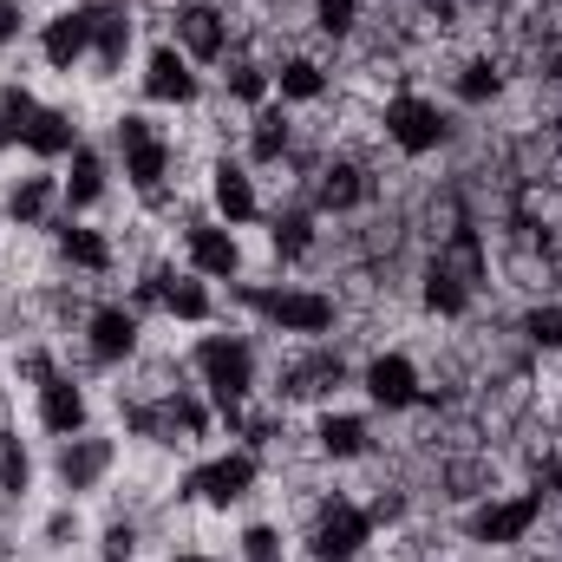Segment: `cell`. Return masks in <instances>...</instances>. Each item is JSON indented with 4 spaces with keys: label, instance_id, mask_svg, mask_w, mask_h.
Instances as JSON below:
<instances>
[{
    "label": "cell",
    "instance_id": "obj_1",
    "mask_svg": "<svg viewBox=\"0 0 562 562\" xmlns=\"http://www.w3.org/2000/svg\"><path fill=\"white\" fill-rule=\"evenodd\" d=\"M190 373H196V386L210 393L216 419L236 431L249 393H256V347H249V334H203V340L190 347Z\"/></svg>",
    "mask_w": 562,
    "mask_h": 562
},
{
    "label": "cell",
    "instance_id": "obj_2",
    "mask_svg": "<svg viewBox=\"0 0 562 562\" xmlns=\"http://www.w3.org/2000/svg\"><path fill=\"white\" fill-rule=\"evenodd\" d=\"M229 294L269 334H301V340L334 334V294H321V288H294V281H229Z\"/></svg>",
    "mask_w": 562,
    "mask_h": 562
},
{
    "label": "cell",
    "instance_id": "obj_3",
    "mask_svg": "<svg viewBox=\"0 0 562 562\" xmlns=\"http://www.w3.org/2000/svg\"><path fill=\"white\" fill-rule=\"evenodd\" d=\"M210 425H216V406L203 386H177L164 400H125V431L150 445H196L210 438Z\"/></svg>",
    "mask_w": 562,
    "mask_h": 562
},
{
    "label": "cell",
    "instance_id": "obj_4",
    "mask_svg": "<svg viewBox=\"0 0 562 562\" xmlns=\"http://www.w3.org/2000/svg\"><path fill=\"white\" fill-rule=\"evenodd\" d=\"M112 150H119V170H125V183L138 190L144 203H164V190H170V170H177V144L164 138V125H150L144 112H125V119L112 125Z\"/></svg>",
    "mask_w": 562,
    "mask_h": 562
},
{
    "label": "cell",
    "instance_id": "obj_5",
    "mask_svg": "<svg viewBox=\"0 0 562 562\" xmlns=\"http://www.w3.org/2000/svg\"><path fill=\"white\" fill-rule=\"evenodd\" d=\"M256 477H262V458L249 445H229V451H210L203 464H190L183 484H177V497L183 504H210V510H236L256 491Z\"/></svg>",
    "mask_w": 562,
    "mask_h": 562
},
{
    "label": "cell",
    "instance_id": "obj_6",
    "mask_svg": "<svg viewBox=\"0 0 562 562\" xmlns=\"http://www.w3.org/2000/svg\"><path fill=\"white\" fill-rule=\"evenodd\" d=\"M543 504H550L543 484H530V491H517V497H484L477 510H464V537H471L477 550H517V543L537 530Z\"/></svg>",
    "mask_w": 562,
    "mask_h": 562
},
{
    "label": "cell",
    "instance_id": "obj_7",
    "mask_svg": "<svg viewBox=\"0 0 562 562\" xmlns=\"http://www.w3.org/2000/svg\"><path fill=\"white\" fill-rule=\"evenodd\" d=\"M373 543V517L353 497H327L307 524V562H360Z\"/></svg>",
    "mask_w": 562,
    "mask_h": 562
},
{
    "label": "cell",
    "instance_id": "obj_8",
    "mask_svg": "<svg viewBox=\"0 0 562 562\" xmlns=\"http://www.w3.org/2000/svg\"><path fill=\"white\" fill-rule=\"evenodd\" d=\"M112 464H119V438L112 431H72V438H59V451H53V484L79 504V497H92L105 477H112Z\"/></svg>",
    "mask_w": 562,
    "mask_h": 562
},
{
    "label": "cell",
    "instance_id": "obj_9",
    "mask_svg": "<svg viewBox=\"0 0 562 562\" xmlns=\"http://www.w3.org/2000/svg\"><path fill=\"white\" fill-rule=\"evenodd\" d=\"M380 125H386V144H393L400 157H431L438 144L451 138L445 105H438V99H425V92H393V99H386V112H380Z\"/></svg>",
    "mask_w": 562,
    "mask_h": 562
},
{
    "label": "cell",
    "instance_id": "obj_10",
    "mask_svg": "<svg viewBox=\"0 0 562 562\" xmlns=\"http://www.w3.org/2000/svg\"><path fill=\"white\" fill-rule=\"evenodd\" d=\"M360 393H367L373 413H413V406L431 400L425 380H419V367H413V353H400V347H386V353H373V360L360 367Z\"/></svg>",
    "mask_w": 562,
    "mask_h": 562
},
{
    "label": "cell",
    "instance_id": "obj_11",
    "mask_svg": "<svg viewBox=\"0 0 562 562\" xmlns=\"http://www.w3.org/2000/svg\"><path fill=\"white\" fill-rule=\"evenodd\" d=\"M170 46L196 66H223L229 59V13L216 0H177L170 13Z\"/></svg>",
    "mask_w": 562,
    "mask_h": 562
},
{
    "label": "cell",
    "instance_id": "obj_12",
    "mask_svg": "<svg viewBox=\"0 0 562 562\" xmlns=\"http://www.w3.org/2000/svg\"><path fill=\"white\" fill-rule=\"evenodd\" d=\"M138 334H144V314L132 301H99L92 314H86V353H92V367H125L132 353H138Z\"/></svg>",
    "mask_w": 562,
    "mask_h": 562
},
{
    "label": "cell",
    "instance_id": "obj_13",
    "mask_svg": "<svg viewBox=\"0 0 562 562\" xmlns=\"http://www.w3.org/2000/svg\"><path fill=\"white\" fill-rule=\"evenodd\" d=\"M40 59H46L53 72H79V66H92V7H86V0L53 7V13L40 20Z\"/></svg>",
    "mask_w": 562,
    "mask_h": 562
},
{
    "label": "cell",
    "instance_id": "obj_14",
    "mask_svg": "<svg viewBox=\"0 0 562 562\" xmlns=\"http://www.w3.org/2000/svg\"><path fill=\"white\" fill-rule=\"evenodd\" d=\"M183 269H196L203 281H243V243L223 216H196L183 229Z\"/></svg>",
    "mask_w": 562,
    "mask_h": 562
},
{
    "label": "cell",
    "instance_id": "obj_15",
    "mask_svg": "<svg viewBox=\"0 0 562 562\" xmlns=\"http://www.w3.org/2000/svg\"><path fill=\"white\" fill-rule=\"evenodd\" d=\"M33 419H40V431L59 445V438H72V431L92 425V400H86V386H79L72 373H46V380L33 386Z\"/></svg>",
    "mask_w": 562,
    "mask_h": 562
},
{
    "label": "cell",
    "instance_id": "obj_16",
    "mask_svg": "<svg viewBox=\"0 0 562 562\" xmlns=\"http://www.w3.org/2000/svg\"><path fill=\"white\" fill-rule=\"evenodd\" d=\"M105 190H112V157H105L99 144H79V150L66 157V170H59V216L99 210Z\"/></svg>",
    "mask_w": 562,
    "mask_h": 562
},
{
    "label": "cell",
    "instance_id": "obj_17",
    "mask_svg": "<svg viewBox=\"0 0 562 562\" xmlns=\"http://www.w3.org/2000/svg\"><path fill=\"white\" fill-rule=\"evenodd\" d=\"M0 216H7L13 229H46V223L59 216V170H53V164H33L26 177H13Z\"/></svg>",
    "mask_w": 562,
    "mask_h": 562
},
{
    "label": "cell",
    "instance_id": "obj_18",
    "mask_svg": "<svg viewBox=\"0 0 562 562\" xmlns=\"http://www.w3.org/2000/svg\"><path fill=\"white\" fill-rule=\"evenodd\" d=\"M86 7H92V66H99V79H112V72H125V59L138 46V20L125 0H86Z\"/></svg>",
    "mask_w": 562,
    "mask_h": 562
},
{
    "label": "cell",
    "instance_id": "obj_19",
    "mask_svg": "<svg viewBox=\"0 0 562 562\" xmlns=\"http://www.w3.org/2000/svg\"><path fill=\"white\" fill-rule=\"evenodd\" d=\"M144 99H150V105H196V99H203L196 59H183L170 40L150 46V59H144Z\"/></svg>",
    "mask_w": 562,
    "mask_h": 562
},
{
    "label": "cell",
    "instance_id": "obj_20",
    "mask_svg": "<svg viewBox=\"0 0 562 562\" xmlns=\"http://www.w3.org/2000/svg\"><path fill=\"white\" fill-rule=\"evenodd\" d=\"M210 210H216L229 229H249V223L262 216V196H256V177H249V164H236V157H216V170H210Z\"/></svg>",
    "mask_w": 562,
    "mask_h": 562
},
{
    "label": "cell",
    "instance_id": "obj_21",
    "mask_svg": "<svg viewBox=\"0 0 562 562\" xmlns=\"http://www.w3.org/2000/svg\"><path fill=\"white\" fill-rule=\"evenodd\" d=\"M46 236H53V249H59L66 269H79V276H112V236H105V229H92V223H79V216H53Z\"/></svg>",
    "mask_w": 562,
    "mask_h": 562
},
{
    "label": "cell",
    "instance_id": "obj_22",
    "mask_svg": "<svg viewBox=\"0 0 562 562\" xmlns=\"http://www.w3.org/2000/svg\"><path fill=\"white\" fill-rule=\"evenodd\" d=\"M360 203H367V170H360L353 157H327V164L314 170L307 210H314V216H347V210H360Z\"/></svg>",
    "mask_w": 562,
    "mask_h": 562
},
{
    "label": "cell",
    "instance_id": "obj_23",
    "mask_svg": "<svg viewBox=\"0 0 562 562\" xmlns=\"http://www.w3.org/2000/svg\"><path fill=\"white\" fill-rule=\"evenodd\" d=\"M314 451L327 458V464H353V458H367L373 451V419L367 413H321L314 419Z\"/></svg>",
    "mask_w": 562,
    "mask_h": 562
},
{
    "label": "cell",
    "instance_id": "obj_24",
    "mask_svg": "<svg viewBox=\"0 0 562 562\" xmlns=\"http://www.w3.org/2000/svg\"><path fill=\"white\" fill-rule=\"evenodd\" d=\"M164 314L177 327H210L216 321V281H203L196 269H170V281H164Z\"/></svg>",
    "mask_w": 562,
    "mask_h": 562
},
{
    "label": "cell",
    "instance_id": "obj_25",
    "mask_svg": "<svg viewBox=\"0 0 562 562\" xmlns=\"http://www.w3.org/2000/svg\"><path fill=\"white\" fill-rule=\"evenodd\" d=\"M79 144H86V138H79V119H72L66 105H40V119H33V132H26L20 150H26L33 164H66Z\"/></svg>",
    "mask_w": 562,
    "mask_h": 562
},
{
    "label": "cell",
    "instance_id": "obj_26",
    "mask_svg": "<svg viewBox=\"0 0 562 562\" xmlns=\"http://www.w3.org/2000/svg\"><path fill=\"white\" fill-rule=\"evenodd\" d=\"M340 386H347V360H340L334 347H314L307 360L288 367V386H281V393H294V400H334Z\"/></svg>",
    "mask_w": 562,
    "mask_h": 562
},
{
    "label": "cell",
    "instance_id": "obj_27",
    "mask_svg": "<svg viewBox=\"0 0 562 562\" xmlns=\"http://www.w3.org/2000/svg\"><path fill=\"white\" fill-rule=\"evenodd\" d=\"M471 294H477V269H458L451 256H438V262L425 269V307H431V314L458 321V314L471 307Z\"/></svg>",
    "mask_w": 562,
    "mask_h": 562
},
{
    "label": "cell",
    "instance_id": "obj_28",
    "mask_svg": "<svg viewBox=\"0 0 562 562\" xmlns=\"http://www.w3.org/2000/svg\"><path fill=\"white\" fill-rule=\"evenodd\" d=\"M314 223H321V216H314L307 203H288V210L269 216V249H276V262H307V256H314V236H321Z\"/></svg>",
    "mask_w": 562,
    "mask_h": 562
},
{
    "label": "cell",
    "instance_id": "obj_29",
    "mask_svg": "<svg viewBox=\"0 0 562 562\" xmlns=\"http://www.w3.org/2000/svg\"><path fill=\"white\" fill-rule=\"evenodd\" d=\"M288 144H294V125H288V105L269 99L262 112H249V164H281L288 157Z\"/></svg>",
    "mask_w": 562,
    "mask_h": 562
},
{
    "label": "cell",
    "instance_id": "obj_30",
    "mask_svg": "<svg viewBox=\"0 0 562 562\" xmlns=\"http://www.w3.org/2000/svg\"><path fill=\"white\" fill-rule=\"evenodd\" d=\"M269 79H276L281 105H314V99H327V72H321V59H307V53H288L281 66H269Z\"/></svg>",
    "mask_w": 562,
    "mask_h": 562
},
{
    "label": "cell",
    "instance_id": "obj_31",
    "mask_svg": "<svg viewBox=\"0 0 562 562\" xmlns=\"http://www.w3.org/2000/svg\"><path fill=\"white\" fill-rule=\"evenodd\" d=\"M26 491H33V451H26V438L13 425L0 419V497L20 504Z\"/></svg>",
    "mask_w": 562,
    "mask_h": 562
},
{
    "label": "cell",
    "instance_id": "obj_32",
    "mask_svg": "<svg viewBox=\"0 0 562 562\" xmlns=\"http://www.w3.org/2000/svg\"><path fill=\"white\" fill-rule=\"evenodd\" d=\"M33 119H40V99H33L20 79H7V86H0V150H20L26 132H33Z\"/></svg>",
    "mask_w": 562,
    "mask_h": 562
},
{
    "label": "cell",
    "instance_id": "obj_33",
    "mask_svg": "<svg viewBox=\"0 0 562 562\" xmlns=\"http://www.w3.org/2000/svg\"><path fill=\"white\" fill-rule=\"evenodd\" d=\"M223 92H229L243 112H262V105L276 99V79H269V66H256V59H229V72H223Z\"/></svg>",
    "mask_w": 562,
    "mask_h": 562
},
{
    "label": "cell",
    "instance_id": "obj_34",
    "mask_svg": "<svg viewBox=\"0 0 562 562\" xmlns=\"http://www.w3.org/2000/svg\"><path fill=\"white\" fill-rule=\"evenodd\" d=\"M451 92H458V105H491V99L504 92V72H497L491 59H464L458 79H451Z\"/></svg>",
    "mask_w": 562,
    "mask_h": 562
},
{
    "label": "cell",
    "instance_id": "obj_35",
    "mask_svg": "<svg viewBox=\"0 0 562 562\" xmlns=\"http://www.w3.org/2000/svg\"><path fill=\"white\" fill-rule=\"evenodd\" d=\"M524 340L543 347V353H562V301H543L524 314Z\"/></svg>",
    "mask_w": 562,
    "mask_h": 562
},
{
    "label": "cell",
    "instance_id": "obj_36",
    "mask_svg": "<svg viewBox=\"0 0 562 562\" xmlns=\"http://www.w3.org/2000/svg\"><path fill=\"white\" fill-rule=\"evenodd\" d=\"M236 557L243 562H288V543H281L276 524H249V530L236 537Z\"/></svg>",
    "mask_w": 562,
    "mask_h": 562
},
{
    "label": "cell",
    "instance_id": "obj_37",
    "mask_svg": "<svg viewBox=\"0 0 562 562\" xmlns=\"http://www.w3.org/2000/svg\"><path fill=\"white\" fill-rule=\"evenodd\" d=\"M99 562H138V524L132 517H112L99 530Z\"/></svg>",
    "mask_w": 562,
    "mask_h": 562
},
{
    "label": "cell",
    "instance_id": "obj_38",
    "mask_svg": "<svg viewBox=\"0 0 562 562\" xmlns=\"http://www.w3.org/2000/svg\"><path fill=\"white\" fill-rule=\"evenodd\" d=\"M314 26H321L327 40H347V33L360 26V0H314Z\"/></svg>",
    "mask_w": 562,
    "mask_h": 562
},
{
    "label": "cell",
    "instance_id": "obj_39",
    "mask_svg": "<svg viewBox=\"0 0 562 562\" xmlns=\"http://www.w3.org/2000/svg\"><path fill=\"white\" fill-rule=\"evenodd\" d=\"M164 281H170V262H150L138 276V288H132V307H138V314H150V307L164 314Z\"/></svg>",
    "mask_w": 562,
    "mask_h": 562
},
{
    "label": "cell",
    "instance_id": "obj_40",
    "mask_svg": "<svg viewBox=\"0 0 562 562\" xmlns=\"http://www.w3.org/2000/svg\"><path fill=\"white\" fill-rule=\"evenodd\" d=\"M72 537H79V510H72V497L46 517V550H72Z\"/></svg>",
    "mask_w": 562,
    "mask_h": 562
},
{
    "label": "cell",
    "instance_id": "obj_41",
    "mask_svg": "<svg viewBox=\"0 0 562 562\" xmlns=\"http://www.w3.org/2000/svg\"><path fill=\"white\" fill-rule=\"evenodd\" d=\"M20 33H26V0H0V53L20 46Z\"/></svg>",
    "mask_w": 562,
    "mask_h": 562
},
{
    "label": "cell",
    "instance_id": "obj_42",
    "mask_svg": "<svg viewBox=\"0 0 562 562\" xmlns=\"http://www.w3.org/2000/svg\"><path fill=\"white\" fill-rule=\"evenodd\" d=\"M367 517H373V530H380V524H400V517H406V497H400V491H380V497L367 504Z\"/></svg>",
    "mask_w": 562,
    "mask_h": 562
},
{
    "label": "cell",
    "instance_id": "obj_43",
    "mask_svg": "<svg viewBox=\"0 0 562 562\" xmlns=\"http://www.w3.org/2000/svg\"><path fill=\"white\" fill-rule=\"evenodd\" d=\"M46 373H59V367H53V353H40V347H33V353H20V380H26V386H40Z\"/></svg>",
    "mask_w": 562,
    "mask_h": 562
},
{
    "label": "cell",
    "instance_id": "obj_44",
    "mask_svg": "<svg viewBox=\"0 0 562 562\" xmlns=\"http://www.w3.org/2000/svg\"><path fill=\"white\" fill-rule=\"evenodd\" d=\"M425 13H438V20H458V7H464V0H419Z\"/></svg>",
    "mask_w": 562,
    "mask_h": 562
},
{
    "label": "cell",
    "instance_id": "obj_45",
    "mask_svg": "<svg viewBox=\"0 0 562 562\" xmlns=\"http://www.w3.org/2000/svg\"><path fill=\"white\" fill-rule=\"evenodd\" d=\"M20 557V550H13V537H7V530H0V562H13Z\"/></svg>",
    "mask_w": 562,
    "mask_h": 562
},
{
    "label": "cell",
    "instance_id": "obj_46",
    "mask_svg": "<svg viewBox=\"0 0 562 562\" xmlns=\"http://www.w3.org/2000/svg\"><path fill=\"white\" fill-rule=\"evenodd\" d=\"M170 562H216V557H203V550H183V557H170Z\"/></svg>",
    "mask_w": 562,
    "mask_h": 562
}]
</instances>
